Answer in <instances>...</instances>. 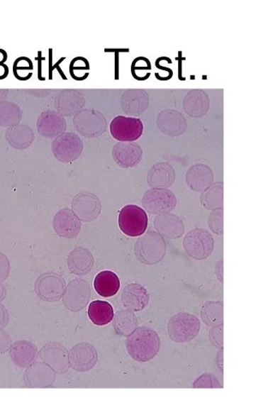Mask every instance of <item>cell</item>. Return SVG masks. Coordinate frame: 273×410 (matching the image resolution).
<instances>
[{
	"instance_id": "27",
	"label": "cell",
	"mask_w": 273,
	"mask_h": 410,
	"mask_svg": "<svg viewBox=\"0 0 273 410\" xmlns=\"http://www.w3.org/2000/svg\"><path fill=\"white\" fill-rule=\"evenodd\" d=\"M175 178L176 173L172 165L160 162L149 170L147 180L151 188L167 189L173 184Z\"/></svg>"
},
{
	"instance_id": "7",
	"label": "cell",
	"mask_w": 273,
	"mask_h": 410,
	"mask_svg": "<svg viewBox=\"0 0 273 410\" xmlns=\"http://www.w3.org/2000/svg\"><path fill=\"white\" fill-rule=\"evenodd\" d=\"M52 150L57 160L70 163L79 158L84 150V143L79 136L72 132H67L57 136L53 140Z\"/></svg>"
},
{
	"instance_id": "25",
	"label": "cell",
	"mask_w": 273,
	"mask_h": 410,
	"mask_svg": "<svg viewBox=\"0 0 273 410\" xmlns=\"http://www.w3.org/2000/svg\"><path fill=\"white\" fill-rule=\"evenodd\" d=\"M155 227L157 233L169 239L179 238L184 234L183 221L173 214H159L155 219Z\"/></svg>"
},
{
	"instance_id": "2",
	"label": "cell",
	"mask_w": 273,
	"mask_h": 410,
	"mask_svg": "<svg viewBox=\"0 0 273 410\" xmlns=\"http://www.w3.org/2000/svg\"><path fill=\"white\" fill-rule=\"evenodd\" d=\"M167 253V243L162 236L155 231H148L135 244V255L139 262L152 266L163 260Z\"/></svg>"
},
{
	"instance_id": "3",
	"label": "cell",
	"mask_w": 273,
	"mask_h": 410,
	"mask_svg": "<svg viewBox=\"0 0 273 410\" xmlns=\"http://www.w3.org/2000/svg\"><path fill=\"white\" fill-rule=\"evenodd\" d=\"M201 328V322L196 316L189 313H179L168 322V334L172 340L179 343L192 341Z\"/></svg>"
},
{
	"instance_id": "41",
	"label": "cell",
	"mask_w": 273,
	"mask_h": 410,
	"mask_svg": "<svg viewBox=\"0 0 273 410\" xmlns=\"http://www.w3.org/2000/svg\"><path fill=\"white\" fill-rule=\"evenodd\" d=\"M11 272V264L7 256L0 252V284L7 279Z\"/></svg>"
},
{
	"instance_id": "11",
	"label": "cell",
	"mask_w": 273,
	"mask_h": 410,
	"mask_svg": "<svg viewBox=\"0 0 273 410\" xmlns=\"http://www.w3.org/2000/svg\"><path fill=\"white\" fill-rule=\"evenodd\" d=\"M64 305L69 311L77 313L89 304L91 297L90 285L85 279L70 281L64 293Z\"/></svg>"
},
{
	"instance_id": "16",
	"label": "cell",
	"mask_w": 273,
	"mask_h": 410,
	"mask_svg": "<svg viewBox=\"0 0 273 410\" xmlns=\"http://www.w3.org/2000/svg\"><path fill=\"white\" fill-rule=\"evenodd\" d=\"M57 111L62 115H76L86 104L85 98L80 91L77 89H62L57 94L55 99Z\"/></svg>"
},
{
	"instance_id": "19",
	"label": "cell",
	"mask_w": 273,
	"mask_h": 410,
	"mask_svg": "<svg viewBox=\"0 0 273 410\" xmlns=\"http://www.w3.org/2000/svg\"><path fill=\"white\" fill-rule=\"evenodd\" d=\"M157 126L162 133L172 138L183 135L187 130L184 115L175 110H164L157 118Z\"/></svg>"
},
{
	"instance_id": "34",
	"label": "cell",
	"mask_w": 273,
	"mask_h": 410,
	"mask_svg": "<svg viewBox=\"0 0 273 410\" xmlns=\"http://www.w3.org/2000/svg\"><path fill=\"white\" fill-rule=\"evenodd\" d=\"M201 316L206 326L214 327L223 324V306L218 301H208L201 306Z\"/></svg>"
},
{
	"instance_id": "21",
	"label": "cell",
	"mask_w": 273,
	"mask_h": 410,
	"mask_svg": "<svg viewBox=\"0 0 273 410\" xmlns=\"http://www.w3.org/2000/svg\"><path fill=\"white\" fill-rule=\"evenodd\" d=\"M143 155V148L135 143H118L113 149L115 162L123 168L136 167L142 160Z\"/></svg>"
},
{
	"instance_id": "31",
	"label": "cell",
	"mask_w": 273,
	"mask_h": 410,
	"mask_svg": "<svg viewBox=\"0 0 273 410\" xmlns=\"http://www.w3.org/2000/svg\"><path fill=\"white\" fill-rule=\"evenodd\" d=\"M88 316L94 325L106 326L113 321V306L105 301H94L89 304Z\"/></svg>"
},
{
	"instance_id": "15",
	"label": "cell",
	"mask_w": 273,
	"mask_h": 410,
	"mask_svg": "<svg viewBox=\"0 0 273 410\" xmlns=\"http://www.w3.org/2000/svg\"><path fill=\"white\" fill-rule=\"evenodd\" d=\"M56 380V372L45 362H33L24 372V383L30 388H48Z\"/></svg>"
},
{
	"instance_id": "20",
	"label": "cell",
	"mask_w": 273,
	"mask_h": 410,
	"mask_svg": "<svg viewBox=\"0 0 273 410\" xmlns=\"http://www.w3.org/2000/svg\"><path fill=\"white\" fill-rule=\"evenodd\" d=\"M149 106V96L144 89H128L121 96L122 109L130 117H139L147 111Z\"/></svg>"
},
{
	"instance_id": "40",
	"label": "cell",
	"mask_w": 273,
	"mask_h": 410,
	"mask_svg": "<svg viewBox=\"0 0 273 410\" xmlns=\"http://www.w3.org/2000/svg\"><path fill=\"white\" fill-rule=\"evenodd\" d=\"M223 326L222 325H219L218 326L213 327L212 329L210 330L209 333V338L211 343L213 345L218 348V349H221L223 345Z\"/></svg>"
},
{
	"instance_id": "44",
	"label": "cell",
	"mask_w": 273,
	"mask_h": 410,
	"mask_svg": "<svg viewBox=\"0 0 273 410\" xmlns=\"http://www.w3.org/2000/svg\"><path fill=\"white\" fill-rule=\"evenodd\" d=\"M9 323V314L6 306L0 304V329H4Z\"/></svg>"
},
{
	"instance_id": "30",
	"label": "cell",
	"mask_w": 273,
	"mask_h": 410,
	"mask_svg": "<svg viewBox=\"0 0 273 410\" xmlns=\"http://www.w3.org/2000/svg\"><path fill=\"white\" fill-rule=\"evenodd\" d=\"M94 287L99 296L103 297H113L120 289L119 277L111 271L101 272L95 277Z\"/></svg>"
},
{
	"instance_id": "29",
	"label": "cell",
	"mask_w": 273,
	"mask_h": 410,
	"mask_svg": "<svg viewBox=\"0 0 273 410\" xmlns=\"http://www.w3.org/2000/svg\"><path fill=\"white\" fill-rule=\"evenodd\" d=\"M6 140L16 149H26L34 142V132L24 124H16L6 131Z\"/></svg>"
},
{
	"instance_id": "28",
	"label": "cell",
	"mask_w": 273,
	"mask_h": 410,
	"mask_svg": "<svg viewBox=\"0 0 273 410\" xmlns=\"http://www.w3.org/2000/svg\"><path fill=\"white\" fill-rule=\"evenodd\" d=\"M10 355L16 366L25 368L35 362L38 358V350L34 343L28 341H18L10 348Z\"/></svg>"
},
{
	"instance_id": "42",
	"label": "cell",
	"mask_w": 273,
	"mask_h": 410,
	"mask_svg": "<svg viewBox=\"0 0 273 410\" xmlns=\"http://www.w3.org/2000/svg\"><path fill=\"white\" fill-rule=\"evenodd\" d=\"M33 70L32 61L28 57H22L16 60L13 66L14 74H18L21 70Z\"/></svg>"
},
{
	"instance_id": "13",
	"label": "cell",
	"mask_w": 273,
	"mask_h": 410,
	"mask_svg": "<svg viewBox=\"0 0 273 410\" xmlns=\"http://www.w3.org/2000/svg\"><path fill=\"white\" fill-rule=\"evenodd\" d=\"M40 358L56 374L65 375L69 368V352L57 343H49L41 348Z\"/></svg>"
},
{
	"instance_id": "5",
	"label": "cell",
	"mask_w": 273,
	"mask_h": 410,
	"mask_svg": "<svg viewBox=\"0 0 273 410\" xmlns=\"http://www.w3.org/2000/svg\"><path fill=\"white\" fill-rule=\"evenodd\" d=\"M147 215L140 206L127 205L120 211L118 226L123 234L129 237H139L147 228Z\"/></svg>"
},
{
	"instance_id": "9",
	"label": "cell",
	"mask_w": 273,
	"mask_h": 410,
	"mask_svg": "<svg viewBox=\"0 0 273 410\" xmlns=\"http://www.w3.org/2000/svg\"><path fill=\"white\" fill-rule=\"evenodd\" d=\"M65 288L63 277L55 272L44 273L35 281L36 295L44 301H59L64 296Z\"/></svg>"
},
{
	"instance_id": "6",
	"label": "cell",
	"mask_w": 273,
	"mask_h": 410,
	"mask_svg": "<svg viewBox=\"0 0 273 410\" xmlns=\"http://www.w3.org/2000/svg\"><path fill=\"white\" fill-rule=\"evenodd\" d=\"M186 254L196 260L208 258L214 248V240L208 231L204 229L190 231L184 239Z\"/></svg>"
},
{
	"instance_id": "26",
	"label": "cell",
	"mask_w": 273,
	"mask_h": 410,
	"mask_svg": "<svg viewBox=\"0 0 273 410\" xmlns=\"http://www.w3.org/2000/svg\"><path fill=\"white\" fill-rule=\"evenodd\" d=\"M94 258L89 250L78 247L69 253L68 257L69 271L76 275H87L94 267Z\"/></svg>"
},
{
	"instance_id": "22",
	"label": "cell",
	"mask_w": 273,
	"mask_h": 410,
	"mask_svg": "<svg viewBox=\"0 0 273 410\" xmlns=\"http://www.w3.org/2000/svg\"><path fill=\"white\" fill-rule=\"evenodd\" d=\"M185 180L186 184L194 192H202L213 184V170L208 165H194L186 173Z\"/></svg>"
},
{
	"instance_id": "47",
	"label": "cell",
	"mask_w": 273,
	"mask_h": 410,
	"mask_svg": "<svg viewBox=\"0 0 273 410\" xmlns=\"http://www.w3.org/2000/svg\"><path fill=\"white\" fill-rule=\"evenodd\" d=\"M40 55H41V52H39V55H40V56H39V57H37V59H36L37 60H39V62H40V63H39V68H40V69H39V76H38V77H39V79H40V80H43V81H44L43 78L41 77V69H40V68H41V63H40V62L43 61V60H45V59H44V57H41Z\"/></svg>"
},
{
	"instance_id": "10",
	"label": "cell",
	"mask_w": 273,
	"mask_h": 410,
	"mask_svg": "<svg viewBox=\"0 0 273 410\" xmlns=\"http://www.w3.org/2000/svg\"><path fill=\"white\" fill-rule=\"evenodd\" d=\"M143 123L138 118L118 116L110 124L111 135L121 143H132L143 134Z\"/></svg>"
},
{
	"instance_id": "38",
	"label": "cell",
	"mask_w": 273,
	"mask_h": 410,
	"mask_svg": "<svg viewBox=\"0 0 273 410\" xmlns=\"http://www.w3.org/2000/svg\"><path fill=\"white\" fill-rule=\"evenodd\" d=\"M89 69L90 65L88 60H86L85 57H74V59L70 62L69 73L73 79L76 77L77 72H84V70H89Z\"/></svg>"
},
{
	"instance_id": "18",
	"label": "cell",
	"mask_w": 273,
	"mask_h": 410,
	"mask_svg": "<svg viewBox=\"0 0 273 410\" xmlns=\"http://www.w3.org/2000/svg\"><path fill=\"white\" fill-rule=\"evenodd\" d=\"M81 227L80 219L69 209H61L53 218V229L61 238L72 239L77 237Z\"/></svg>"
},
{
	"instance_id": "1",
	"label": "cell",
	"mask_w": 273,
	"mask_h": 410,
	"mask_svg": "<svg viewBox=\"0 0 273 410\" xmlns=\"http://www.w3.org/2000/svg\"><path fill=\"white\" fill-rule=\"evenodd\" d=\"M128 354L135 361L147 362L159 353L160 339L155 330L147 326L138 327L126 341Z\"/></svg>"
},
{
	"instance_id": "14",
	"label": "cell",
	"mask_w": 273,
	"mask_h": 410,
	"mask_svg": "<svg viewBox=\"0 0 273 410\" xmlns=\"http://www.w3.org/2000/svg\"><path fill=\"white\" fill-rule=\"evenodd\" d=\"M69 366L77 372H88L96 365L98 353L89 343L74 345L69 353Z\"/></svg>"
},
{
	"instance_id": "46",
	"label": "cell",
	"mask_w": 273,
	"mask_h": 410,
	"mask_svg": "<svg viewBox=\"0 0 273 410\" xmlns=\"http://www.w3.org/2000/svg\"><path fill=\"white\" fill-rule=\"evenodd\" d=\"M7 295V291L5 285L0 284V302L5 300Z\"/></svg>"
},
{
	"instance_id": "32",
	"label": "cell",
	"mask_w": 273,
	"mask_h": 410,
	"mask_svg": "<svg viewBox=\"0 0 273 410\" xmlns=\"http://www.w3.org/2000/svg\"><path fill=\"white\" fill-rule=\"evenodd\" d=\"M113 328L121 337H128L138 328V321L133 311L129 309L120 310L113 316Z\"/></svg>"
},
{
	"instance_id": "23",
	"label": "cell",
	"mask_w": 273,
	"mask_h": 410,
	"mask_svg": "<svg viewBox=\"0 0 273 410\" xmlns=\"http://www.w3.org/2000/svg\"><path fill=\"white\" fill-rule=\"evenodd\" d=\"M210 99L202 89H192L185 95L183 109L191 118H201L208 113Z\"/></svg>"
},
{
	"instance_id": "35",
	"label": "cell",
	"mask_w": 273,
	"mask_h": 410,
	"mask_svg": "<svg viewBox=\"0 0 273 410\" xmlns=\"http://www.w3.org/2000/svg\"><path fill=\"white\" fill-rule=\"evenodd\" d=\"M22 110L13 102L0 101V126L11 127L22 119Z\"/></svg>"
},
{
	"instance_id": "36",
	"label": "cell",
	"mask_w": 273,
	"mask_h": 410,
	"mask_svg": "<svg viewBox=\"0 0 273 410\" xmlns=\"http://www.w3.org/2000/svg\"><path fill=\"white\" fill-rule=\"evenodd\" d=\"M223 209L213 210L208 217L210 230L216 235L223 233Z\"/></svg>"
},
{
	"instance_id": "24",
	"label": "cell",
	"mask_w": 273,
	"mask_h": 410,
	"mask_svg": "<svg viewBox=\"0 0 273 410\" xmlns=\"http://www.w3.org/2000/svg\"><path fill=\"white\" fill-rule=\"evenodd\" d=\"M124 306L130 311H142L148 304L150 297L147 289L140 284H130L123 289L121 296Z\"/></svg>"
},
{
	"instance_id": "12",
	"label": "cell",
	"mask_w": 273,
	"mask_h": 410,
	"mask_svg": "<svg viewBox=\"0 0 273 410\" xmlns=\"http://www.w3.org/2000/svg\"><path fill=\"white\" fill-rule=\"evenodd\" d=\"M73 213L82 222H92L101 213V203L98 196L90 192H81L74 197L72 203Z\"/></svg>"
},
{
	"instance_id": "4",
	"label": "cell",
	"mask_w": 273,
	"mask_h": 410,
	"mask_svg": "<svg viewBox=\"0 0 273 410\" xmlns=\"http://www.w3.org/2000/svg\"><path fill=\"white\" fill-rule=\"evenodd\" d=\"M74 129L87 138H99L106 131L107 122L101 111L82 109L74 116Z\"/></svg>"
},
{
	"instance_id": "37",
	"label": "cell",
	"mask_w": 273,
	"mask_h": 410,
	"mask_svg": "<svg viewBox=\"0 0 273 410\" xmlns=\"http://www.w3.org/2000/svg\"><path fill=\"white\" fill-rule=\"evenodd\" d=\"M194 388H223L221 381L213 374H204L194 381Z\"/></svg>"
},
{
	"instance_id": "39",
	"label": "cell",
	"mask_w": 273,
	"mask_h": 410,
	"mask_svg": "<svg viewBox=\"0 0 273 410\" xmlns=\"http://www.w3.org/2000/svg\"><path fill=\"white\" fill-rule=\"evenodd\" d=\"M152 69L150 61L147 57H138L132 62L131 73L132 76L135 77L138 72H144Z\"/></svg>"
},
{
	"instance_id": "17",
	"label": "cell",
	"mask_w": 273,
	"mask_h": 410,
	"mask_svg": "<svg viewBox=\"0 0 273 410\" xmlns=\"http://www.w3.org/2000/svg\"><path fill=\"white\" fill-rule=\"evenodd\" d=\"M67 123L63 115L57 111H45L40 115L37 121V129L40 135L45 138H55L64 134Z\"/></svg>"
},
{
	"instance_id": "45",
	"label": "cell",
	"mask_w": 273,
	"mask_h": 410,
	"mask_svg": "<svg viewBox=\"0 0 273 410\" xmlns=\"http://www.w3.org/2000/svg\"><path fill=\"white\" fill-rule=\"evenodd\" d=\"M216 273L218 279L221 280V283H223V260H221V262H218L217 265Z\"/></svg>"
},
{
	"instance_id": "8",
	"label": "cell",
	"mask_w": 273,
	"mask_h": 410,
	"mask_svg": "<svg viewBox=\"0 0 273 410\" xmlns=\"http://www.w3.org/2000/svg\"><path fill=\"white\" fill-rule=\"evenodd\" d=\"M177 203L175 194L168 189L152 188L144 194L143 206L151 214L172 212Z\"/></svg>"
},
{
	"instance_id": "33",
	"label": "cell",
	"mask_w": 273,
	"mask_h": 410,
	"mask_svg": "<svg viewBox=\"0 0 273 410\" xmlns=\"http://www.w3.org/2000/svg\"><path fill=\"white\" fill-rule=\"evenodd\" d=\"M201 202L205 209L216 210L223 209V183L217 182L202 192Z\"/></svg>"
},
{
	"instance_id": "43",
	"label": "cell",
	"mask_w": 273,
	"mask_h": 410,
	"mask_svg": "<svg viewBox=\"0 0 273 410\" xmlns=\"http://www.w3.org/2000/svg\"><path fill=\"white\" fill-rule=\"evenodd\" d=\"M11 345L12 340L10 335L6 331L0 329V354L9 350Z\"/></svg>"
}]
</instances>
